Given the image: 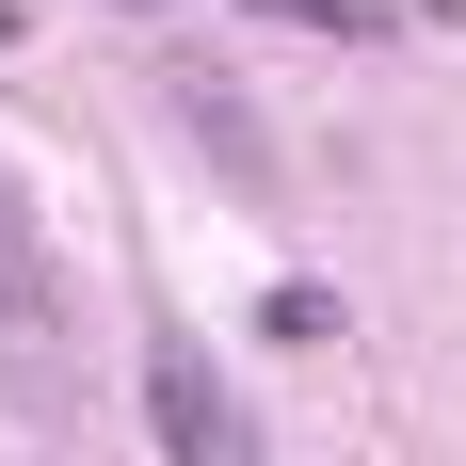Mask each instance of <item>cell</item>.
Wrapping results in <instances>:
<instances>
[{"label":"cell","mask_w":466,"mask_h":466,"mask_svg":"<svg viewBox=\"0 0 466 466\" xmlns=\"http://www.w3.org/2000/svg\"><path fill=\"white\" fill-rule=\"evenodd\" d=\"M129 16H161V0H129Z\"/></svg>","instance_id":"6"},{"label":"cell","mask_w":466,"mask_h":466,"mask_svg":"<svg viewBox=\"0 0 466 466\" xmlns=\"http://www.w3.org/2000/svg\"><path fill=\"white\" fill-rule=\"evenodd\" d=\"M0 386H65V274H48V241H33V193L0 177Z\"/></svg>","instance_id":"2"},{"label":"cell","mask_w":466,"mask_h":466,"mask_svg":"<svg viewBox=\"0 0 466 466\" xmlns=\"http://www.w3.org/2000/svg\"><path fill=\"white\" fill-rule=\"evenodd\" d=\"M145 419H161V451L177 466H258V419H241V386L209 370V338H145Z\"/></svg>","instance_id":"1"},{"label":"cell","mask_w":466,"mask_h":466,"mask_svg":"<svg viewBox=\"0 0 466 466\" xmlns=\"http://www.w3.org/2000/svg\"><path fill=\"white\" fill-rule=\"evenodd\" d=\"M177 113H193V129H209V161H226L241 193H274V145H258V113H241V96H226V65H177Z\"/></svg>","instance_id":"3"},{"label":"cell","mask_w":466,"mask_h":466,"mask_svg":"<svg viewBox=\"0 0 466 466\" xmlns=\"http://www.w3.org/2000/svg\"><path fill=\"white\" fill-rule=\"evenodd\" d=\"M258 338H289V354H322V338H338V289H274V306H258Z\"/></svg>","instance_id":"5"},{"label":"cell","mask_w":466,"mask_h":466,"mask_svg":"<svg viewBox=\"0 0 466 466\" xmlns=\"http://www.w3.org/2000/svg\"><path fill=\"white\" fill-rule=\"evenodd\" d=\"M258 16H274V33H354V48L386 33V0H258Z\"/></svg>","instance_id":"4"}]
</instances>
